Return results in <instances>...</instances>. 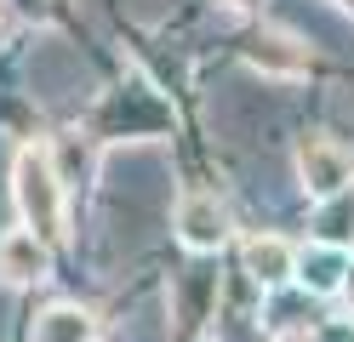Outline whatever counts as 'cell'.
I'll return each instance as SVG.
<instances>
[{
  "label": "cell",
  "instance_id": "11",
  "mask_svg": "<svg viewBox=\"0 0 354 342\" xmlns=\"http://www.w3.org/2000/svg\"><path fill=\"white\" fill-rule=\"evenodd\" d=\"M274 342H315V336H308V331H280Z\"/></svg>",
  "mask_w": 354,
  "mask_h": 342
},
{
  "label": "cell",
  "instance_id": "4",
  "mask_svg": "<svg viewBox=\"0 0 354 342\" xmlns=\"http://www.w3.org/2000/svg\"><path fill=\"white\" fill-rule=\"evenodd\" d=\"M52 268V245L29 234V228H12V234H0V285L24 291V285H40Z\"/></svg>",
  "mask_w": 354,
  "mask_h": 342
},
{
  "label": "cell",
  "instance_id": "10",
  "mask_svg": "<svg viewBox=\"0 0 354 342\" xmlns=\"http://www.w3.org/2000/svg\"><path fill=\"white\" fill-rule=\"evenodd\" d=\"M12 6L24 12V17H35V12H46V0H12Z\"/></svg>",
  "mask_w": 354,
  "mask_h": 342
},
{
  "label": "cell",
  "instance_id": "13",
  "mask_svg": "<svg viewBox=\"0 0 354 342\" xmlns=\"http://www.w3.org/2000/svg\"><path fill=\"white\" fill-rule=\"evenodd\" d=\"M331 6H343V12H354V0H331Z\"/></svg>",
  "mask_w": 354,
  "mask_h": 342
},
{
  "label": "cell",
  "instance_id": "9",
  "mask_svg": "<svg viewBox=\"0 0 354 342\" xmlns=\"http://www.w3.org/2000/svg\"><path fill=\"white\" fill-rule=\"evenodd\" d=\"M315 228H320V245H348V228H354V189L337 194V200H326L320 217H315Z\"/></svg>",
  "mask_w": 354,
  "mask_h": 342
},
{
  "label": "cell",
  "instance_id": "2",
  "mask_svg": "<svg viewBox=\"0 0 354 342\" xmlns=\"http://www.w3.org/2000/svg\"><path fill=\"white\" fill-rule=\"evenodd\" d=\"M297 182L315 205L337 200L354 189V154L343 143H331V137H303L297 143Z\"/></svg>",
  "mask_w": 354,
  "mask_h": 342
},
{
  "label": "cell",
  "instance_id": "8",
  "mask_svg": "<svg viewBox=\"0 0 354 342\" xmlns=\"http://www.w3.org/2000/svg\"><path fill=\"white\" fill-rule=\"evenodd\" d=\"M92 336H97V319L75 303H52L35 319V342H92Z\"/></svg>",
  "mask_w": 354,
  "mask_h": 342
},
{
  "label": "cell",
  "instance_id": "6",
  "mask_svg": "<svg viewBox=\"0 0 354 342\" xmlns=\"http://www.w3.org/2000/svg\"><path fill=\"white\" fill-rule=\"evenodd\" d=\"M297 280L315 291V296H331V291H343V280H348V245H308V251H297Z\"/></svg>",
  "mask_w": 354,
  "mask_h": 342
},
{
  "label": "cell",
  "instance_id": "1",
  "mask_svg": "<svg viewBox=\"0 0 354 342\" xmlns=\"http://www.w3.org/2000/svg\"><path fill=\"white\" fill-rule=\"evenodd\" d=\"M12 200H17V217H24L29 234H40L46 245L69 240V211H63V177L52 166V154L40 143H24L12 160Z\"/></svg>",
  "mask_w": 354,
  "mask_h": 342
},
{
  "label": "cell",
  "instance_id": "3",
  "mask_svg": "<svg viewBox=\"0 0 354 342\" xmlns=\"http://www.w3.org/2000/svg\"><path fill=\"white\" fill-rule=\"evenodd\" d=\"M171 228H177V240H183V251L206 257V251H223L229 211H223V200H217V194H183V200H177Z\"/></svg>",
  "mask_w": 354,
  "mask_h": 342
},
{
  "label": "cell",
  "instance_id": "5",
  "mask_svg": "<svg viewBox=\"0 0 354 342\" xmlns=\"http://www.w3.org/2000/svg\"><path fill=\"white\" fill-rule=\"evenodd\" d=\"M246 63L263 68V75H274V80H297V75H308V46L286 29H263L246 46Z\"/></svg>",
  "mask_w": 354,
  "mask_h": 342
},
{
  "label": "cell",
  "instance_id": "12",
  "mask_svg": "<svg viewBox=\"0 0 354 342\" xmlns=\"http://www.w3.org/2000/svg\"><path fill=\"white\" fill-rule=\"evenodd\" d=\"M217 6H229V12H252L257 0H217Z\"/></svg>",
  "mask_w": 354,
  "mask_h": 342
},
{
  "label": "cell",
  "instance_id": "7",
  "mask_svg": "<svg viewBox=\"0 0 354 342\" xmlns=\"http://www.w3.org/2000/svg\"><path fill=\"white\" fill-rule=\"evenodd\" d=\"M246 274H252L263 291H274V285H286L297 274V251L286 245V240H274V234H252L246 240Z\"/></svg>",
  "mask_w": 354,
  "mask_h": 342
}]
</instances>
